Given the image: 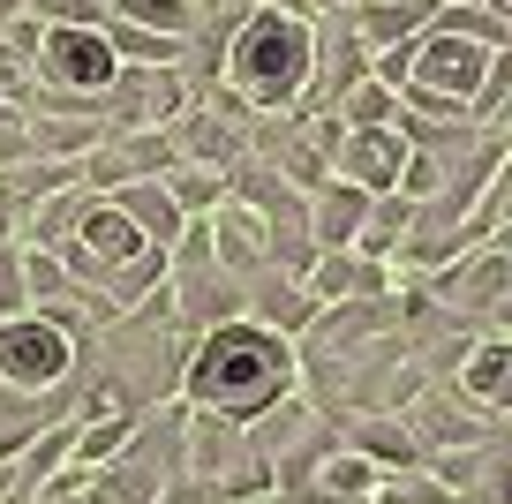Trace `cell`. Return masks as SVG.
<instances>
[{"label": "cell", "mask_w": 512, "mask_h": 504, "mask_svg": "<svg viewBox=\"0 0 512 504\" xmlns=\"http://www.w3.org/2000/svg\"><path fill=\"white\" fill-rule=\"evenodd\" d=\"M83 504H91V497H83Z\"/></svg>", "instance_id": "cell-23"}, {"label": "cell", "mask_w": 512, "mask_h": 504, "mask_svg": "<svg viewBox=\"0 0 512 504\" xmlns=\"http://www.w3.org/2000/svg\"><path fill=\"white\" fill-rule=\"evenodd\" d=\"M23 271H31V309H46V301H61L68 286V264H61V249H23Z\"/></svg>", "instance_id": "cell-16"}, {"label": "cell", "mask_w": 512, "mask_h": 504, "mask_svg": "<svg viewBox=\"0 0 512 504\" xmlns=\"http://www.w3.org/2000/svg\"><path fill=\"white\" fill-rule=\"evenodd\" d=\"M106 38H113V53H121L128 68H181V61H189V38L144 31V23H128V16H113Z\"/></svg>", "instance_id": "cell-13"}, {"label": "cell", "mask_w": 512, "mask_h": 504, "mask_svg": "<svg viewBox=\"0 0 512 504\" xmlns=\"http://www.w3.org/2000/svg\"><path fill=\"white\" fill-rule=\"evenodd\" d=\"M211 256H219L226 279H249V271L272 264V219H264V211H256L241 189L211 211Z\"/></svg>", "instance_id": "cell-8"}, {"label": "cell", "mask_w": 512, "mask_h": 504, "mask_svg": "<svg viewBox=\"0 0 512 504\" xmlns=\"http://www.w3.org/2000/svg\"><path fill=\"white\" fill-rule=\"evenodd\" d=\"M61 264H68V279L98 286L121 316H136L151 286H166L174 256H166L144 226L128 219L121 196H98V189H91V196L76 204V219H68V234H61Z\"/></svg>", "instance_id": "cell-2"}, {"label": "cell", "mask_w": 512, "mask_h": 504, "mask_svg": "<svg viewBox=\"0 0 512 504\" xmlns=\"http://www.w3.org/2000/svg\"><path fill=\"white\" fill-rule=\"evenodd\" d=\"M31 309V271H23V241H0V316Z\"/></svg>", "instance_id": "cell-17"}, {"label": "cell", "mask_w": 512, "mask_h": 504, "mask_svg": "<svg viewBox=\"0 0 512 504\" xmlns=\"http://www.w3.org/2000/svg\"><path fill=\"white\" fill-rule=\"evenodd\" d=\"M287 504H377V474H369V452L309 459V482H294V489H287Z\"/></svg>", "instance_id": "cell-9"}, {"label": "cell", "mask_w": 512, "mask_h": 504, "mask_svg": "<svg viewBox=\"0 0 512 504\" xmlns=\"http://www.w3.org/2000/svg\"><path fill=\"white\" fill-rule=\"evenodd\" d=\"M497 53L482 46V38L467 31H430L407 46V106L415 113H437V121H460L467 106H475L482 76H490Z\"/></svg>", "instance_id": "cell-5"}, {"label": "cell", "mask_w": 512, "mask_h": 504, "mask_svg": "<svg viewBox=\"0 0 512 504\" xmlns=\"http://www.w3.org/2000/svg\"><path fill=\"white\" fill-rule=\"evenodd\" d=\"M460 384H467V399H482V407H512V339H482V347H467Z\"/></svg>", "instance_id": "cell-11"}, {"label": "cell", "mask_w": 512, "mask_h": 504, "mask_svg": "<svg viewBox=\"0 0 512 504\" xmlns=\"http://www.w3.org/2000/svg\"><path fill=\"white\" fill-rule=\"evenodd\" d=\"M113 16L144 23V31H166V38H196V0H121Z\"/></svg>", "instance_id": "cell-14"}, {"label": "cell", "mask_w": 512, "mask_h": 504, "mask_svg": "<svg viewBox=\"0 0 512 504\" xmlns=\"http://www.w3.org/2000/svg\"><path fill=\"white\" fill-rule=\"evenodd\" d=\"M113 8H121V0H113Z\"/></svg>", "instance_id": "cell-21"}, {"label": "cell", "mask_w": 512, "mask_h": 504, "mask_svg": "<svg viewBox=\"0 0 512 504\" xmlns=\"http://www.w3.org/2000/svg\"><path fill=\"white\" fill-rule=\"evenodd\" d=\"M113 196H121V211H128L136 226H144V234L159 241V249H174V241H181V226H189V219H181V204L166 196V181H128V189H113Z\"/></svg>", "instance_id": "cell-12"}, {"label": "cell", "mask_w": 512, "mask_h": 504, "mask_svg": "<svg viewBox=\"0 0 512 504\" xmlns=\"http://www.w3.org/2000/svg\"><path fill=\"white\" fill-rule=\"evenodd\" d=\"M437 181H445V174H437V158H407V174H400V189H407V196H430Z\"/></svg>", "instance_id": "cell-18"}, {"label": "cell", "mask_w": 512, "mask_h": 504, "mask_svg": "<svg viewBox=\"0 0 512 504\" xmlns=\"http://www.w3.org/2000/svg\"><path fill=\"white\" fill-rule=\"evenodd\" d=\"M76 331L53 324L46 309H23V316H0V384L16 399H46L68 384V369H76Z\"/></svg>", "instance_id": "cell-6"}, {"label": "cell", "mask_w": 512, "mask_h": 504, "mask_svg": "<svg viewBox=\"0 0 512 504\" xmlns=\"http://www.w3.org/2000/svg\"><path fill=\"white\" fill-rule=\"evenodd\" d=\"M332 174L354 181L362 196H384V189H400L407 174V136L400 128H347L332 151Z\"/></svg>", "instance_id": "cell-7"}, {"label": "cell", "mask_w": 512, "mask_h": 504, "mask_svg": "<svg viewBox=\"0 0 512 504\" xmlns=\"http://www.w3.org/2000/svg\"><path fill=\"white\" fill-rule=\"evenodd\" d=\"M121 53H113L106 23H46V38H38V83H46V98H38V113L46 106H83L98 113V98L121 83Z\"/></svg>", "instance_id": "cell-4"}, {"label": "cell", "mask_w": 512, "mask_h": 504, "mask_svg": "<svg viewBox=\"0 0 512 504\" xmlns=\"http://www.w3.org/2000/svg\"><path fill=\"white\" fill-rule=\"evenodd\" d=\"M309 68H317V31H309V16H287V8H249L219 46V83L249 113L302 106Z\"/></svg>", "instance_id": "cell-3"}, {"label": "cell", "mask_w": 512, "mask_h": 504, "mask_svg": "<svg viewBox=\"0 0 512 504\" xmlns=\"http://www.w3.org/2000/svg\"><path fill=\"white\" fill-rule=\"evenodd\" d=\"M159 181H166V196L181 204V219H211V211L234 196V166H211V158H174Z\"/></svg>", "instance_id": "cell-10"}, {"label": "cell", "mask_w": 512, "mask_h": 504, "mask_svg": "<svg viewBox=\"0 0 512 504\" xmlns=\"http://www.w3.org/2000/svg\"><path fill=\"white\" fill-rule=\"evenodd\" d=\"M294 392V339L256 316H219L189 339L181 354V407L219 414V422L249 429L256 414H272Z\"/></svg>", "instance_id": "cell-1"}, {"label": "cell", "mask_w": 512, "mask_h": 504, "mask_svg": "<svg viewBox=\"0 0 512 504\" xmlns=\"http://www.w3.org/2000/svg\"><path fill=\"white\" fill-rule=\"evenodd\" d=\"M392 121H400V91L377 83V76H362L354 98H347V128H392Z\"/></svg>", "instance_id": "cell-15"}, {"label": "cell", "mask_w": 512, "mask_h": 504, "mask_svg": "<svg viewBox=\"0 0 512 504\" xmlns=\"http://www.w3.org/2000/svg\"><path fill=\"white\" fill-rule=\"evenodd\" d=\"M490 8H512V0H490Z\"/></svg>", "instance_id": "cell-19"}, {"label": "cell", "mask_w": 512, "mask_h": 504, "mask_svg": "<svg viewBox=\"0 0 512 504\" xmlns=\"http://www.w3.org/2000/svg\"><path fill=\"white\" fill-rule=\"evenodd\" d=\"M196 8H204V0H196Z\"/></svg>", "instance_id": "cell-20"}, {"label": "cell", "mask_w": 512, "mask_h": 504, "mask_svg": "<svg viewBox=\"0 0 512 504\" xmlns=\"http://www.w3.org/2000/svg\"><path fill=\"white\" fill-rule=\"evenodd\" d=\"M106 8H113V0H106Z\"/></svg>", "instance_id": "cell-22"}]
</instances>
